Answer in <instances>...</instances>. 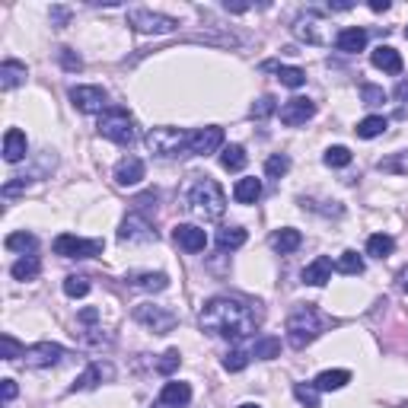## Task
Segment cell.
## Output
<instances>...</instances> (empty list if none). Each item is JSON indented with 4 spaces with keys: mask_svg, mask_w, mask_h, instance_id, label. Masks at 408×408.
Returning <instances> with one entry per match:
<instances>
[{
    "mask_svg": "<svg viewBox=\"0 0 408 408\" xmlns=\"http://www.w3.org/2000/svg\"><path fill=\"white\" fill-rule=\"evenodd\" d=\"M58 55H61V64H64V67H67V70H80V67H84L80 55H74V51H70V48H61V51H58Z\"/></svg>",
    "mask_w": 408,
    "mask_h": 408,
    "instance_id": "47",
    "label": "cell"
},
{
    "mask_svg": "<svg viewBox=\"0 0 408 408\" xmlns=\"http://www.w3.org/2000/svg\"><path fill=\"white\" fill-rule=\"evenodd\" d=\"M399 287H402V291L408 294V265H405V268L399 271Z\"/></svg>",
    "mask_w": 408,
    "mask_h": 408,
    "instance_id": "54",
    "label": "cell"
},
{
    "mask_svg": "<svg viewBox=\"0 0 408 408\" xmlns=\"http://www.w3.org/2000/svg\"><path fill=\"white\" fill-rule=\"evenodd\" d=\"M335 45H338V51H345V55H357V51L367 48V29H357V26L341 29Z\"/></svg>",
    "mask_w": 408,
    "mask_h": 408,
    "instance_id": "21",
    "label": "cell"
},
{
    "mask_svg": "<svg viewBox=\"0 0 408 408\" xmlns=\"http://www.w3.org/2000/svg\"><path fill=\"white\" fill-rule=\"evenodd\" d=\"M4 246H7L10 252H22V256H32L35 252V246H39V239H35L32 233H26V230H16V233H10L7 239H4Z\"/></svg>",
    "mask_w": 408,
    "mask_h": 408,
    "instance_id": "32",
    "label": "cell"
},
{
    "mask_svg": "<svg viewBox=\"0 0 408 408\" xmlns=\"http://www.w3.org/2000/svg\"><path fill=\"white\" fill-rule=\"evenodd\" d=\"M0 345H4V360H20L22 354H26V348H22L10 332L0 335Z\"/></svg>",
    "mask_w": 408,
    "mask_h": 408,
    "instance_id": "43",
    "label": "cell"
},
{
    "mask_svg": "<svg viewBox=\"0 0 408 408\" xmlns=\"http://www.w3.org/2000/svg\"><path fill=\"white\" fill-rule=\"evenodd\" d=\"M217 246H221L223 252H233V249H239V246H246V230L242 227H227V230H221V236H217Z\"/></svg>",
    "mask_w": 408,
    "mask_h": 408,
    "instance_id": "34",
    "label": "cell"
},
{
    "mask_svg": "<svg viewBox=\"0 0 408 408\" xmlns=\"http://www.w3.org/2000/svg\"><path fill=\"white\" fill-rule=\"evenodd\" d=\"M134 319H138L144 329H150L153 335H166V332H173L176 329V312L173 310H166V306H153V303H140V306H134Z\"/></svg>",
    "mask_w": 408,
    "mask_h": 408,
    "instance_id": "8",
    "label": "cell"
},
{
    "mask_svg": "<svg viewBox=\"0 0 408 408\" xmlns=\"http://www.w3.org/2000/svg\"><path fill=\"white\" fill-rule=\"evenodd\" d=\"M322 163L325 166H332V169H345L348 163H351V150H348V147H329V150H325V157H322Z\"/></svg>",
    "mask_w": 408,
    "mask_h": 408,
    "instance_id": "38",
    "label": "cell"
},
{
    "mask_svg": "<svg viewBox=\"0 0 408 408\" xmlns=\"http://www.w3.org/2000/svg\"><path fill=\"white\" fill-rule=\"evenodd\" d=\"M287 169H291V157H287V153H275V157H268V163H265V176H268V179H281V176H287Z\"/></svg>",
    "mask_w": 408,
    "mask_h": 408,
    "instance_id": "37",
    "label": "cell"
},
{
    "mask_svg": "<svg viewBox=\"0 0 408 408\" xmlns=\"http://www.w3.org/2000/svg\"><path fill=\"white\" fill-rule=\"evenodd\" d=\"M233 198L239 201V204H256V201L262 198V179H256V176L239 179L233 185Z\"/></svg>",
    "mask_w": 408,
    "mask_h": 408,
    "instance_id": "24",
    "label": "cell"
},
{
    "mask_svg": "<svg viewBox=\"0 0 408 408\" xmlns=\"http://www.w3.org/2000/svg\"><path fill=\"white\" fill-rule=\"evenodd\" d=\"M262 70H268V74H277V80H281L284 86H291V90H300V86L306 84V70L300 67H291V64H277V61H265Z\"/></svg>",
    "mask_w": 408,
    "mask_h": 408,
    "instance_id": "17",
    "label": "cell"
},
{
    "mask_svg": "<svg viewBox=\"0 0 408 408\" xmlns=\"http://www.w3.org/2000/svg\"><path fill=\"white\" fill-rule=\"evenodd\" d=\"M360 99H364V105H383L386 103V93L374 84H364L360 86Z\"/></svg>",
    "mask_w": 408,
    "mask_h": 408,
    "instance_id": "45",
    "label": "cell"
},
{
    "mask_svg": "<svg viewBox=\"0 0 408 408\" xmlns=\"http://www.w3.org/2000/svg\"><path fill=\"white\" fill-rule=\"evenodd\" d=\"M26 150H29L26 134H22L20 128H10V131L4 134V159H7V163H20V159L26 157Z\"/></svg>",
    "mask_w": 408,
    "mask_h": 408,
    "instance_id": "19",
    "label": "cell"
},
{
    "mask_svg": "<svg viewBox=\"0 0 408 408\" xmlns=\"http://www.w3.org/2000/svg\"><path fill=\"white\" fill-rule=\"evenodd\" d=\"M144 173H147V166H144V159L140 157H125L121 163L115 166V182L118 185H138L140 179H144Z\"/></svg>",
    "mask_w": 408,
    "mask_h": 408,
    "instance_id": "16",
    "label": "cell"
},
{
    "mask_svg": "<svg viewBox=\"0 0 408 408\" xmlns=\"http://www.w3.org/2000/svg\"><path fill=\"white\" fill-rule=\"evenodd\" d=\"M370 10H374V13H386V10H389V0H370Z\"/></svg>",
    "mask_w": 408,
    "mask_h": 408,
    "instance_id": "50",
    "label": "cell"
},
{
    "mask_svg": "<svg viewBox=\"0 0 408 408\" xmlns=\"http://www.w3.org/2000/svg\"><path fill=\"white\" fill-rule=\"evenodd\" d=\"M281 354V341L275 338V335H265V338H258L256 345H252V357H258V360H271V357H277Z\"/></svg>",
    "mask_w": 408,
    "mask_h": 408,
    "instance_id": "35",
    "label": "cell"
},
{
    "mask_svg": "<svg viewBox=\"0 0 408 408\" xmlns=\"http://www.w3.org/2000/svg\"><path fill=\"white\" fill-rule=\"evenodd\" d=\"M335 268H338L341 275H360V271H364V258H360L354 249H345L338 256V265H335Z\"/></svg>",
    "mask_w": 408,
    "mask_h": 408,
    "instance_id": "36",
    "label": "cell"
},
{
    "mask_svg": "<svg viewBox=\"0 0 408 408\" xmlns=\"http://www.w3.org/2000/svg\"><path fill=\"white\" fill-rule=\"evenodd\" d=\"M221 144H223V128H217V125L201 128V131H192L188 157H208V153H214Z\"/></svg>",
    "mask_w": 408,
    "mask_h": 408,
    "instance_id": "14",
    "label": "cell"
},
{
    "mask_svg": "<svg viewBox=\"0 0 408 408\" xmlns=\"http://www.w3.org/2000/svg\"><path fill=\"white\" fill-rule=\"evenodd\" d=\"M173 239H176V246L185 252H201L208 246V233L201 227H195V223H179V227L173 230Z\"/></svg>",
    "mask_w": 408,
    "mask_h": 408,
    "instance_id": "15",
    "label": "cell"
},
{
    "mask_svg": "<svg viewBox=\"0 0 408 408\" xmlns=\"http://www.w3.org/2000/svg\"><path fill=\"white\" fill-rule=\"evenodd\" d=\"M380 173H389V176H408V150H395L389 157H383L376 163Z\"/></svg>",
    "mask_w": 408,
    "mask_h": 408,
    "instance_id": "29",
    "label": "cell"
},
{
    "mask_svg": "<svg viewBox=\"0 0 408 408\" xmlns=\"http://www.w3.org/2000/svg\"><path fill=\"white\" fill-rule=\"evenodd\" d=\"M179 364H182V354L176 351V348H169V351L157 360V370H159L163 376H169V374H176V370H179Z\"/></svg>",
    "mask_w": 408,
    "mask_h": 408,
    "instance_id": "41",
    "label": "cell"
},
{
    "mask_svg": "<svg viewBox=\"0 0 408 408\" xmlns=\"http://www.w3.org/2000/svg\"><path fill=\"white\" fill-rule=\"evenodd\" d=\"M159 402L166 408H182L192 402V386L188 383H166L163 393H159Z\"/></svg>",
    "mask_w": 408,
    "mask_h": 408,
    "instance_id": "22",
    "label": "cell"
},
{
    "mask_svg": "<svg viewBox=\"0 0 408 408\" xmlns=\"http://www.w3.org/2000/svg\"><path fill=\"white\" fill-rule=\"evenodd\" d=\"M370 61H374V67H380L383 74H402V55L395 48H389V45H380V48L370 51Z\"/></svg>",
    "mask_w": 408,
    "mask_h": 408,
    "instance_id": "20",
    "label": "cell"
},
{
    "mask_svg": "<svg viewBox=\"0 0 408 408\" xmlns=\"http://www.w3.org/2000/svg\"><path fill=\"white\" fill-rule=\"evenodd\" d=\"M294 395L300 399V405L319 408V389H316V383H294Z\"/></svg>",
    "mask_w": 408,
    "mask_h": 408,
    "instance_id": "39",
    "label": "cell"
},
{
    "mask_svg": "<svg viewBox=\"0 0 408 408\" xmlns=\"http://www.w3.org/2000/svg\"><path fill=\"white\" fill-rule=\"evenodd\" d=\"M249 163V157H246V147L242 144H230V147H223V153H221V166L227 169V173H239L242 166Z\"/></svg>",
    "mask_w": 408,
    "mask_h": 408,
    "instance_id": "28",
    "label": "cell"
},
{
    "mask_svg": "<svg viewBox=\"0 0 408 408\" xmlns=\"http://www.w3.org/2000/svg\"><path fill=\"white\" fill-rule=\"evenodd\" d=\"M105 99H109V96H105L103 86H74V90H70V103H74L80 112H86V115L103 112Z\"/></svg>",
    "mask_w": 408,
    "mask_h": 408,
    "instance_id": "13",
    "label": "cell"
},
{
    "mask_svg": "<svg viewBox=\"0 0 408 408\" xmlns=\"http://www.w3.org/2000/svg\"><path fill=\"white\" fill-rule=\"evenodd\" d=\"M128 26L144 35H166V32H176L179 20H173L166 13H153V10H128Z\"/></svg>",
    "mask_w": 408,
    "mask_h": 408,
    "instance_id": "7",
    "label": "cell"
},
{
    "mask_svg": "<svg viewBox=\"0 0 408 408\" xmlns=\"http://www.w3.org/2000/svg\"><path fill=\"white\" fill-rule=\"evenodd\" d=\"M312 26H316V22H303V20H300L297 26H294V32H297L300 39H306V42H319V35H316V29H312Z\"/></svg>",
    "mask_w": 408,
    "mask_h": 408,
    "instance_id": "46",
    "label": "cell"
},
{
    "mask_svg": "<svg viewBox=\"0 0 408 408\" xmlns=\"http://www.w3.org/2000/svg\"><path fill=\"white\" fill-rule=\"evenodd\" d=\"M188 211L198 214L201 221H221L223 211H227V195L214 179L204 176L188 188Z\"/></svg>",
    "mask_w": 408,
    "mask_h": 408,
    "instance_id": "2",
    "label": "cell"
},
{
    "mask_svg": "<svg viewBox=\"0 0 408 408\" xmlns=\"http://www.w3.org/2000/svg\"><path fill=\"white\" fill-rule=\"evenodd\" d=\"M389 128V121L383 115H370V118H364V121H357V138H364V140H370V138H380L383 131Z\"/></svg>",
    "mask_w": 408,
    "mask_h": 408,
    "instance_id": "33",
    "label": "cell"
},
{
    "mask_svg": "<svg viewBox=\"0 0 408 408\" xmlns=\"http://www.w3.org/2000/svg\"><path fill=\"white\" fill-rule=\"evenodd\" d=\"M51 249L61 258H93V256H103L105 242L103 239H80V236H74V233H61L51 242Z\"/></svg>",
    "mask_w": 408,
    "mask_h": 408,
    "instance_id": "6",
    "label": "cell"
},
{
    "mask_svg": "<svg viewBox=\"0 0 408 408\" xmlns=\"http://www.w3.org/2000/svg\"><path fill=\"white\" fill-rule=\"evenodd\" d=\"M395 96H399L402 103H405V99H408V80H402V84L395 86Z\"/></svg>",
    "mask_w": 408,
    "mask_h": 408,
    "instance_id": "53",
    "label": "cell"
},
{
    "mask_svg": "<svg viewBox=\"0 0 408 408\" xmlns=\"http://www.w3.org/2000/svg\"><path fill=\"white\" fill-rule=\"evenodd\" d=\"M64 348L55 345V341H39V345L26 348V354H22V360H26V367H32V370H45V367H55L64 360Z\"/></svg>",
    "mask_w": 408,
    "mask_h": 408,
    "instance_id": "9",
    "label": "cell"
},
{
    "mask_svg": "<svg viewBox=\"0 0 408 408\" xmlns=\"http://www.w3.org/2000/svg\"><path fill=\"white\" fill-rule=\"evenodd\" d=\"M348 383H351V374H348V370H322V374L316 376L319 393H338V389H345Z\"/></svg>",
    "mask_w": 408,
    "mask_h": 408,
    "instance_id": "25",
    "label": "cell"
},
{
    "mask_svg": "<svg viewBox=\"0 0 408 408\" xmlns=\"http://www.w3.org/2000/svg\"><path fill=\"white\" fill-rule=\"evenodd\" d=\"M64 294H67V297H86V294H90V281H86V277H77V275L64 277Z\"/></svg>",
    "mask_w": 408,
    "mask_h": 408,
    "instance_id": "42",
    "label": "cell"
},
{
    "mask_svg": "<svg viewBox=\"0 0 408 408\" xmlns=\"http://www.w3.org/2000/svg\"><path fill=\"white\" fill-rule=\"evenodd\" d=\"M39 271H42V262H39V256H22L20 262H13L10 275H13L16 281H32V277H39Z\"/></svg>",
    "mask_w": 408,
    "mask_h": 408,
    "instance_id": "30",
    "label": "cell"
},
{
    "mask_svg": "<svg viewBox=\"0 0 408 408\" xmlns=\"http://www.w3.org/2000/svg\"><path fill=\"white\" fill-rule=\"evenodd\" d=\"M239 408H262V405H256V402H246V405H239Z\"/></svg>",
    "mask_w": 408,
    "mask_h": 408,
    "instance_id": "56",
    "label": "cell"
},
{
    "mask_svg": "<svg viewBox=\"0 0 408 408\" xmlns=\"http://www.w3.org/2000/svg\"><path fill=\"white\" fill-rule=\"evenodd\" d=\"M67 20H70V10L67 7H51V26H67Z\"/></svg>",
    "mask_w": 408,
    "mask_h": 408,
    "instance_id": "48",
    "label": "cell"
},
{
    "mask_svg": "<svg viewBox=\"0 0 408 408\" xmlns=\"http://www.w3.org/2000/svg\"><path fill=\"white\" fill-rule=\"evenodd\" d=\"M275 112H277V103H275V96H262V99H256V103H252L249 115L256 118V121H262V118L275 115Z\"/></svg>",
    "mask_w": 408,
    "mask_h": 408,
    "instance_id": "40",
    "label": "cell"
},
{
    "mask_svg": "<svg viewBox=\"0 0 408 408\" xmlns=\"http://www.w3.org/2000/svg\"><path fill=\"white\" fill-rule=\"evenodd\" d=\"M96 128L103 138H109L112 144H118V147L134 144V118L128 115L125 109H105Z\"/></svg>",
    "mask_w": 408,
    "mask_h": 408,
    "instance_id": "5",
    "label": "cell"
},
{
    "mask_svg": "<svg viewBox=\"0 0 408 408\" xmlns=\"http://www.w3.org/2000/svg\"><path fill=\"white\" fill-rule=\"evenodd\" d=\"M223 10H230V13H246V10H249V4H223Z\"/></svg>",
    "mask_w": 408,
    "mask_h": 408,
    "instance_id": "51",
    "label": "cell"
},
{
    "mask_svg": "<svg viewBox=\"0 0 408 408\" xmlns=\"http://www.w3.org/2000/svg\"><path fill=\"white\" fill-rule=\"evenodd\" d=\"M112 376H115V367H112L109 360H93L84 374L70 383V393H86V389H96L99 383H109Z\"/></svg>",
    "mask_w": 408,
    "mask_h": 408,
    "instance_id": "11",
    "label": "cell"
},
{
    "mask_svg": "<svg viewBox=\"0 0 408 408\" xmlns=\"http://www.w3.org/2000/svg\"><path fill=\"white\" fill-rule=\"evenodd\" d=\"M300 242H303L300 230L284 227V230H277V233L271 236V249L281 252V256H291V252H297V249H300Z\"/></svg>",
    "mask_w": 408,
    "mask_h": 408,
    "instance_id": "23",
    "label": "cell"
},
{
    "mask_svg": "<svg viewBox=\"0 0 408 408\" xmlns=\"http://www.w3.org/2000/svg\"><path fill=\"white\" fill-rule=\"evenodd\" d=\"M96 319H99V310H93V306L80 312V322H96Z\"/></svg>",
    "mask_w": 408,
    "mask_h": 408,
    "instance_id": "52",
    "label": "cell"
},
{
    "mask_svg": "<svg viewBox=\"0 0 408 408\" xmlns=\"http://www.w3.org/2000/svg\"><path fill=\"white\" fill-rule=\"evenodd\" d=\"M118 239L121 242H153L157 239V230H153V223L147 221L144 214H128L125 221H121V227H118Z\"/></svg>",
    "mask_w": 408,
    "mask_h": 408,
    "instance_id": "10",
    "label": "cell"
},
{
    "mask_svg": "<svg viewBox=\"0 0 408 408\" xmlns=\"http://www.w3.org/2000/svg\"><path fill=\"white\" fill-rule=\"evenodd\" d=\"M192 144V131L182 128H150L147 131V147L157 157H185Z\"/></svg>",
    "mask_w": 408,
    "mask_h": 408,
    "instance_id": "4",
    "label": "cell"
},
{
    "mask_svg": "<svg viewBox=\"0 0 408 408\" xmlns=\"http://www.w3.org/2000/svg\"><path fill=\"white\" fill-rule=\"evenodd\" d=\"M405 39H408V26H405Z\"/></svg>",
    "mask_w": 408,
    "mask_h": 408,
    "instance_id": "57",
    "label": "cell"
},
{
    "mask_svg": "<svg viewBox=\"0 0 408 408\" xmlns=\"http://www.w3.org/2000/svg\"><path fill=\"white\" fill-rule=\"evenodd\" d=\"M198 322L208 335H217V338H227V341H242L258 329L256 310H249L242 300H233V297L208 300Z\"/></svg>",
    "mask_w": 408,
    "mask_h": 408,
    "instance_id": "1",
    "label": "cell"
},
{
    "mask_svg": "<svg viewBox=\"0 0 408 408\" xmlns=\"http://www.w3.org/2000/svg\"><path fill=\"white\" fill-rule=\"evenodd\" d=\"M303 281L312 284V287H322V284L332 281V258L325 256H316L310 265L303 268Z\"/></svg>",
    "mask_w": 408,
    "mask_h": 408,
    "instance_id": "18",
    "label": "cell"
},
{
    "mask_svg": "<svg viewBox=\"0 0 408 408\" xmlns=\"http://www.w3.org/2000/svg\"><path fill=\"white\" fill-rule=\"evenodd\" d=\"M131 284L138 287V291H166L169 287V277L163 275V271H144V275H131Z\"/></svg>",
    "mask_w": 408,
    "mask_h": 408,
    "instance_id": "27",
    "label": "cell"
},
{
    "mask_svg": "<svg viewBox=\"0 0 408 408\" xmlns=\"http://www.w3.org/2000/svg\"><path fill=\"white\" fill-rule=\"evenodd\" d=\"M354 4H348V0H341V4H329V10H351Z\"/></svg>",
    "mask_w": 408,
    "mask_h": 408,
    "instance_id": "55",
    "label": "cell"
},
{
    "mask_svg": "<svg viewBox=\"0 0 408 408\" xmlns=\"http://www.w3.org/2000/svg\"><path fill=\"white\" fill-rule=\"evenodd\" d=\"M246 364H249V354H246V351H227V354H223V370H230V374L246 370Z\"/></svg>",
    "mask_w": 408,
    "mask_h": 408,
    "instance_id": "44",
    "label": "cell"
},
{
    "mask_svg": "<svg viewBox=\"0 0 408 408\" xmlns=\"http://www.w3.org/2000/svg\"><path fill=\"white\" fill-rule=\"evenodd\" d=\"M395 252V239L386 233H374L370 239H367V256L374 258H389Z\"/></svg>",
    "mask_w": 408,
    "mask_h": 408,
    "instance_id": "31",
    "label": "cell"
},
{
    "mask_svg": "<svg viewBox=\"0 0 408 408\" xmlns=\"http://www.w3.org/2000/svg\"><path fill=\"white\" fill-rule=\"evenodd\" d=\"M16 393H20V389H16V380H4V402H13Z\"/></svg>",
    "mask_w": 408,
    "mask_h": 408,
    "instance_id": "49",
    "label": "cell"
},
{
    "mask_svg": "<svg viewBox=\"0 0 408 408\" xmlns=\"http://www.w3.org/2000/svg\"><path fill=\"white\" fill-rule=\"evenodd\" d=\"M20 84H26V64H20V61L0 64V86L4 90H16Z\"/></svg>",
    "mask_w": 408,
    "mask_h": 408,
    "instance_id": "26",
    "label": "cell"
},
{
    "mask_svg": "<svg viewBox=\"0 0 408 408\" xmlns=\"http://www.w3.org/2000/svg\"><path fill=\"white\" fill-rule=\"evenodd\" d=\"M312 115H316V103H312V99H306V96H294V99H287V103L281 105V121L287 128L306 125Z\"/></svg>",
    "mask_w": 408,
    "mask_h": 408,
    "instance_id": "12",
    "label": "cell"
},
{
    "mask_svg": "<svg viewBox=\"0 0 408 408\" xmlns=\"http://www.w3.org/2000/svg\"><path fill=\"white\" fill-rule=\"evenodd\" d=\"M319 335H322V316L316 312L312 303L297 306V310L287 316V341H291V348L303 351V348L312 345Z\"/></svg>",
    "mask_w": 408,
    "mask_h": 408,
    "instance_id": "3",
    "label": "cell"
}]
</instances>
